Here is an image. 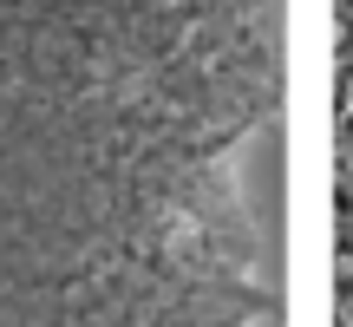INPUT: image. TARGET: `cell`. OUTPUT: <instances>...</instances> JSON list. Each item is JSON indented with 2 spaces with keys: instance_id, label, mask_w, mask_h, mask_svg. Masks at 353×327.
<instances>
[{
  "instance_id": "1",
  "label": "cell",
  "mask_w": 353,
  "mask_h": 327,
  "mask_svg": "<svg viewBox=\"0 0 353 327\" xmlns=\"http://www.w3.org/2000/svg\"><path fill=\"white\" fill-rule=\"evenodd\" d=\"M301 0H0V327H301Z\"/></svg>"
}]
</instances>
